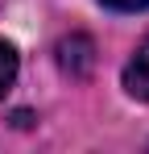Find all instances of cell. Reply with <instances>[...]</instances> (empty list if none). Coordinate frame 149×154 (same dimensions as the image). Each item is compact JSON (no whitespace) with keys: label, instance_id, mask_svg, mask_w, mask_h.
Segmentation results:
<instances>
[{"label":"cell","instance_id":"6da1fadb","mask_svg":"<svg viewBox=\"0 0 149 154\" xmlns=\"http://www.w3.org/2000/svg\"><path fill=\"white\" fill-rule=\"evenodd\" d=\"M124 88H128V96L149 100V38L137 46V54L128 58V67H124Z\"/></svg>","mask_w":149,"mask_h":154},{"label":"cell","instance_id":"7a4b0ae2","mask_svg":"<svg viewBox=\"0 0 149 154\" xmlns=\"http://www.w3.org/2000/svg\"><path fill=\"white\" fill-rule=\"evenodd\" d=\"M13 79H17V50L0 38V96L13 88Z\"/></svg>","mask_w":149,"mask_h":154},{"label":"cell","instance_id":"3957f363","mask_svg":"<svg viewBox=\"0 0 149 154\" xmlns=\"http://www.w3.org/2000/svg\"><path fill=\"white\" fill-rule=\"evenodd\" d=\"M108 8H120V13H137V8H149V0H104Z\"/></svg>","mask_w":149,"mask_h":154}]
</instances>
